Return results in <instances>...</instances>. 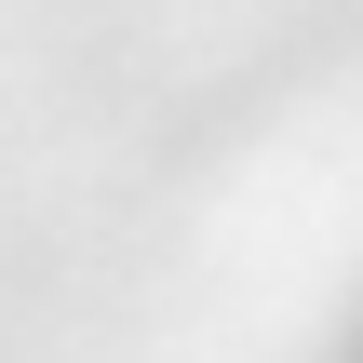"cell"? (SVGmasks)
Listing matches in <instances>:
<instances>
[{
	"label": "cell",
	"mask_w": 363,
	"mask_h": 363,
	"mask_svg": "<svg viewBox=\"0 0 363 363\" xmlns=\"http://www.w3.org/2000/svg\"><path fill=\"white\" fill-rule=\"evenodd\" d=\"M350 363H363V337H350Z\"/></svg>",
	"instance_id": "cell-1"
}]
</instances>
